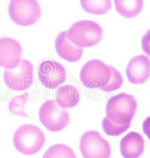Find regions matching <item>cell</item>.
I'll return each instance as SVG.
<instances>
[{
  "label": "cell",
  "mask_w": 150,
  "mask_h": 158,
  "mask_svg": "<svg viewBox=\"0 0 150 158\" xmlns=\"http://www.w3.org/2000/svg\"><path fill=\"white\" fill-rule=\"evenodd\" d=\"M137 103L133 95L120 93L107 101V117L116 124H131L137 110Z\"/></svg>",
  "instance_id": "6da1fadb"
},
{
  "label": "cell",
  "mask_w": 150,
  "mask_h": 158,
  "mask_svg": "<svg viewBox=\"0 0 150 158\" xmlns=\"http://www.w3.org/2000/svg\"><path fill=\"white\" fill-rule=\"evenodd\" d=\"M68 38L75 46L91 47L100 43L103 38V31L99 24L94 21L81 20L71 26Z\"/></svg>",
  "instance_id": "7a4b0ae2"
},
{
  "label": "cell",
  "mask_w": 150,
  "mask_h": 158,
  "mask_svg": "<svg viewBox=\"0 0 150 158\" xmlns=\"http://www.w3.org/2000/svg\"><path fill=\"white\" fill-rule=\"evenodd\" d=\"M16 149L26 155L38 153L45 143L41 130L33 124H24L16 131L13 137Z\"/></svg>",
  "instance_id": "3957f363"
},
{
  "label": "cell",
  "mask_w": 150,
  "mask_h": 158,
  "mask_svg": "<svg viewBox=\"0 0 150 158\" xmlns=\"http://www.w3.org/2000/svg\"><path fill=\"white\" fill-rule=\"evenodd\" d=\"M8 12L11 19L19 26H32L40 19L41 11L37 0H11Z\"/></svg>",
  "instance_id": "277c9868"
},
{
  "label": "cell",
  "mask_w": 150,
  "mask_h": 158,
  "mask_svg": "<svg viewBox=\"0 0 150 158\" xmlns=\"http://www.w3.org/2000/svg\"><path fill=\"white\" fill-rule=\"evenodd\" d=\"M110 69L98 59H92L84 64L80 71V80L89 89H101L110 81Z\"/></svg>",
  "instance_id": "5b68a950"
},
{
  "label": "cell",
  "mask_w": 150,
  "mask_h": 158,
  "mask_svg": "<svg viewBox=\"0 0 150 158\" xmlns=\"http://www.w3.org/2000/svg\"><path fill=\"white\" fill-rule=\"evenodd\" d=\"M38 115L41 123L47 130L53 132L62 131L70 122L68 112L53 100L46 101L42 104Z\"/></svg>",
  "instance_id": "8992f818"
},
{
  "label": "cell",
  "mask_w": 150,
  "mask_h": 158,
  "mask_svg": "<svg viewBox=\"0 0 150 158\" xmlns=\"http://www.w3.org/2000/svg\"><path fill=\"white\" fill-rule=\"evenodd\" d=\"M3 78L6 85L15 91H24L33 83V66L26 59L20 60L17 67L5 70Z\"/></svg>",
  "instance_id": "52a82bcc"
},
{
  "label": "cell",
  "mask_w": 150,
  "mask_h": 158,
  "mask_svg": "<svg viewBox=\"0 0 150 158\" xmlns=\"http://www.w3.org/2000/svg\"><path fill=\"white\" fill-rule=\"evenodd\" d=\"M80 149L84 158H110V145L98 131L84 133L80 142Z\"/></svg>",
  "instance_id": "ba28073f"
},
{
  "label": "cell",
  "mask_w": 150,
  "mask_h": 158,
  "mask_svg": "<svg viewBox=\"0 0 150 158\" xmlns=\"http://www.w3.org/2000/svg\"><path fill=\"white\" fill-rule=\"evenodd\" d=\"M38 77L44 86L54 89L66 80V71L61 64L54 60L42 61L38 67Z\"/></svg>",
  "instance_id": "9c48e42d"
},
{
  "label": "cell",
  "mask_w": 150,
  "mask_h": 158,
  "mask_svg": "<svg viewBox=\"0 0 150 158\" xmlns=\"http://www.w3.org/2000/svg\"><path fill=\"white\" fill-rule=\"evenodd\" d=\"M23 49L14 38H0V67L11 69L19 64Z\"/></svg>",
  "instance_id": "30bf717a"
},
{
  "label": "cell",
  "mask_w": 150,
  "mask_h": 158,
  "mask_svg": "<svg viewBox=\"0 0 150 158\" xmlns=\"http://www.w3.org/2000/svg\"><path fill=\"white\" fill-rule=\"evenodd\" d=\"M126 74L131 83H144L150 77L149 59L144 55L134 57L127 66Z\"/></svg>",
  "instance_id": "8fae6325"
},
{
  "label": "cell",
  "mask_w": 150,
  "mask_h": 158,
  "mask_svg": "<svg viewBox=\"0 0 150 158\" xmlns=\"http://www.w3.org/2000/svg\"><path fill=\"white\" fill-rule=\"evenodd\" d=\"M58 55L70 62L79 61L83 56V48L77 47L68 39V31H62L57 36L55 42Z\"/></svg>",
  "instance_id": "7c38bea8"
},
{
  "label": "cell",
  "mask_w": 150,
  "mask_h": 158,
  "mask_svg": "<svg viewBox=\"0 0 150 158\" xmlns=\"http://www.w3.org/2000/svg\"><path fill=\"white\" fill-rule=\"evenodd\" d=\"M145 148V142L140 133L131 132L122 139L120 151L125 158H139Z\"/></svg>",
  "instance_id": "4fadbf2b"
},
{
  "label": "cell",
  "mask_w": 150,
  "mask_h": 158,
  "mask_svg": "<svg viewBox=\"0 0 150 158\" xmlns=\"http://www.w3.org/2000/svg\"><path fill=\"white\" fill-rule=\"evenodd\" d=\"M80 99V92L73 85H65L58 89L56 94V101L62 109L75 106Z\"/></svg>",
  "instance_id": "5bb4252c"
},
{
  "label": "cell",
  "mask_w": 150,
  "mask_h": 158,
  "mask_svg": "<svg viewBox=\"0 0 150 158\" xmlns=\"http://www.w3.org/2000/svg\"><path fill=\"white\" fill-rule=\"evenodd\" d=\"M118 13L126 18H132L140 14L144 0H114Z\"/></svg>",
  "instance_id": "9a60e30c"
},
{
  "label": "cell",
  "mask_w": 150,
  "mask_h": 158,
  "mask_svg": "<svg viewBox=\"0 0 150 158\" xmlns=\"http://www.w3.org/2000/svg\"><path fill=\"white\" fill-rule=\"evenodd\" d=\"M85 11L92 15H105L112 7L110 0H80Z\"/></svg>",
  "instance_id": "2e32d148"
},
{
  "label": "cell",
  "mask_w": 150,
  "mask_h": 158,
  "mask_svg": "<svg viewBox=\"0 0 150 158\" xmlns=\"http://www.w3.org/2000/svg\"><path fill=\"white\" fill-rule=\"evenodd\" d=\"M43 158H77L76 154L68 145L56 144L52 145L44 154Z\"/></svg>",
  "instance_id": "e0dca14e"
},
{
  "label": "cell",
  "mask_w": 150,
  "mask_h": 158,
  "mask_svg": "<svg viewBox=\"0 0 150 158\" xmlns=\"http://www.w3.org/2000/svg\"><path fill=\"white\" fill-rule=\"evenodd\" d=\"M131 124H116L110 120L108 117H105L102 121V127L105 133L108 136H118L125 132L130 127Z\"/></svg>",
  "instance_id": "ac0fdd59"
},
{
  "label": "cell",
  "mask_w": 150,
  "mask_h": 158,
  "mask_svg": "<svg viewBox=\"0 0 150 158\" xmlns=\"http://www.w3.org/2000/svg\"><path fill=\"white\" fill-rule=\"evenodd\" d=\"M109 68H110L111 72L110 81L108 82V83H107L105 87H103L101 89V90L106 92H114V91L115 90H117V89H119L123 84V79L121 73H120V72L119 71H117V70H116L115 68H114L113 66L110 65Z\"/></svg>",
  "instance_id": "d6986e66"
},
{
  "label": "cell",
  "mask_w": 150,
  "mask_h": 158,
  "mask_svg": "<svg viewBox=\"0 0 150 158\" xmlns=\"http://www.w3.org/2000/svg\"><path fill=\"white\" fill-rule=\"evenodd\" d=\"M26 100L27 98L26 95L17 96V97L13 98L9 103V111L15 115L27 116L25 113V110H24Z\"/></svg>",
  "instance_id": "ffe728a7"
},
{
  "label": "cell",
  "mask_w": 150,
  "mask_h": 158,
  "mask_svg": "<svg viewBox=\"0 0 150 158\" xmlns=\"http://www.w3.org/2000/svg\"><path fill=\"white\" fill-rule=\"evenodd\" d=\"M142 48L144 52L150 56V29L143 37Z\"/></svg>",
  "instance_id": "44dd1931"
},
{
  "label": "cell",
  "mask_w": 150,
  "mask_h": 158,
  "mask_svg": "<svg viewBox=\"0 0 150 158\" xmlns=\"http://www.w3.org/2000/svg\"><path fill=\"white\" fill-rule=\"evenodd\" d=\"M143 128H144V132L150 139V117H148L144 122Z\"/></svg>",
  "instance_id": "7402d4cb"
}]
</instances>
